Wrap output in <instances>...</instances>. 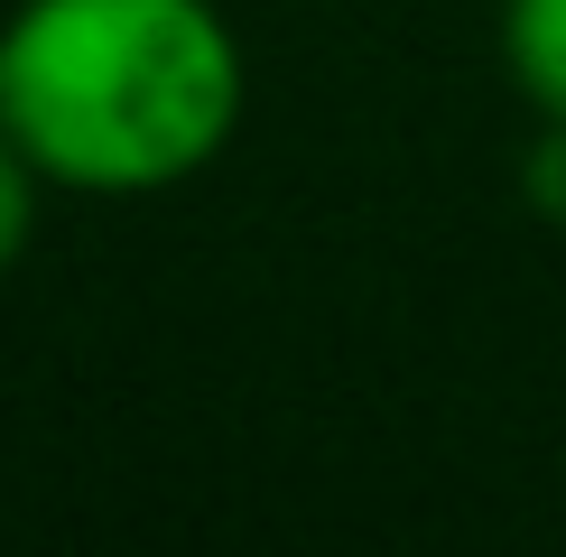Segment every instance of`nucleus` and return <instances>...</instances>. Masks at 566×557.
I'll list each match as a JSON object with an SVG mask.
<instances>
[{
	"label": "nucleus",
	"instance_id": "1",
	"mask_svg": "<svg viewBox=\"0 0 566 557\" xmlns=\"http://www.w3.org/2000/svg\"><path fill=\"white\" fill-rule=\"evenodd\" d=\"M232 122L242 46L214 0H19L0 29V130L56 186H177Z\"/></svg>",
	"mask_w": 566,
	"mask_h": 557
},
{
	"label": "nucleus",
	"instance_id": "2",
	"mask_svg": "<svg viewBox=\"0 0 566 557\" xmlns=\"http://www.w3.org/2000/svg\"><path fill=\"white\" fill-rule=\"evenodd\" d=\"M502 56L548 122H566V0H502Z\"/></svg>",
	"mask_w": 566,
	"mask_h": 557
},
{
	"label": "nucleus",
	"instance_id": "3",
	"mask_svg": "<svg viewBox=\"0 0 566 557\" xmlns=\"http://www.w3.org/2000/svg\"><path fill=\"white\" fill-rule=\"evenodd\" d=\"M29 232H38V168H29V149L0 130V270L29 251Z\"/></svg>",
	"mask_w": 566,
	"mask_h": 557
}]
</instances>
